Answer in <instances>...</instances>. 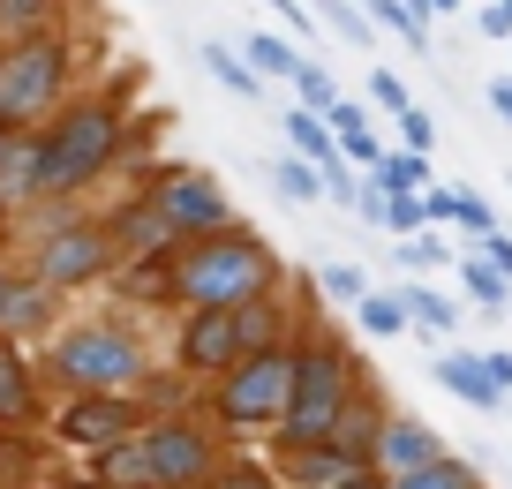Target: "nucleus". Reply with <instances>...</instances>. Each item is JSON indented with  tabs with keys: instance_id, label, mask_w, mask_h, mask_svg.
I'll return each instance as SVG.
<instances>
[{
	"instance_id": "nucleus-46",
	"label": "nucleus",
	"mask_w": 512,
	"mask_h": 489,
	"mask_svg": "<svg viewBox=\"0 0 512 489\" xmlns=\"http://www.w3.org/2000/svg\"><path fill=\"white\" fill-rule=\"evenodd\" d=\"M8 279H16V271H8V264H0V301H8Z\"/></svg>"
},
{
	"instance_id": "nucleus-36",
	"label": "nucleus",
	"mask_w": 512,
	"mask_h": 489,
	"mask_svg": "<svg viewBox=\"0 0 512 489\" xmlns=\"http://www.w3.org/2000/svg\"><path fill=\"white\" fill-rule=\"evenodd\" d=\"M369 98H377L384 113H407V106H415V98H407V83L392 76V68H377V76H369Z\"/></svg>"
},
{
	"instance_id": "nucleus-3",
	"label": "nucleus",
	"mask_w": 512,
	"mask_h": 489,
	"mask_svg": "<svg viewBox=\"0 0 512 489\" xmlns=\"http://www.w3.org/2000/svg\"><path fill=\"white\" fill-rule=\"evenodd\" d=\"M68 38L61 31H31V38H8L0 46V128H46L61 113L68 91Z\"/></svg>"
},
{
	"instance_id": "nucleus-45",
	"label": "nucleus",
	"mask_w": 512,
	"mask_h": 489,
	"mask_svg": "<svg viewBox=\"0 0 512 489\" xmlns=\"http://www.w3.org/2000/svg\"><path fill=\"white\" fill-rule=\"evenodd\" d=\"M8 143H16V128H0V158H8Z\"/></svg>"
},
{
	"instance_id": "nucleus-19",
	"label": "nucleus",
	"mask_w": 512,
	"mask_h": 489,
	"mask_svg": "<svg viewBox=\"0 0 512 489\" xmlns=\"http://www.w3.org/2000/svg\"><path fill=\"white\" fill-rule=\"evenodd\" d=\"M241 61L256 68V83H264V76L294 83V76H302V61H309V53H302V46H287V38H279V31H256V38H249V53H241Z\"/></svg>"
},
{
	"instance_id": "nucleus-17",
	"label": "nucleus",
	"mask_w": 512,
	"mask_h": 489,
	"mask_svg": "<svg viewBox=\"0 0 512 489\" xmlns=\"http://www.w3.org/2000/svg\"><path fill=\"white\" fill-rule=\"evenodd\" d=\"M287 143L302 151V166H317V181H324V174L339 166V143H332V128H324L317 113H302V106L287 113Z\"/></svg>"
},
{
	"instance_id": "nucleus-28",
	"label": "nucleus",
	"mask_w": 512,
	"mask_h": 489,
	"mask_svg": "<svg viewBox=\"0 0 512 489\" xmlns=\"http://www.w3.org/2000/svg\"><path fill=\"white\" fill-rule=\"evenodd\" d=\"M400 309L415 316L422 332H452V301H437L430 286H407V294H400Z\"/></svg>"
},
{
	"instance_id": "nucleus-15",
	"label": "nucleus",
	"mask_w": 512,
	"mask_h": 489,
	"mask_svg": "<svg viewBox=\"0 0 512 489\" xmlns=\"http://www.w3.org/2000/svg\"><path fill=\"white\" fill-rule=\"evenodd\" d=\"M91 489H151V459H144V437L113 444V452H98V474Z\"/></svg>"
},
{
	"instance_id": "nucleus-4",
	"label": "nucleus",
	"mask_w": 512,
	"mask_h": 489,
	"mask_svg": "<svg viewBox=\"0 0 512 489\" xmlns=\"http://www.w3.org/2000/svg\"><path fill=\"white\" fill-rule=\"evenodd\" d=\"M354 399V369L339 347H294V399L287 414H279V437H287V452H317L324 437H332L339 407Z\"/></svg>"
},
{
	"instance_id": "nucleus-13",
	"label": "nucleus",
	"mask_w": 512,
	"mask_h": 489,
	"mask_svg": "<svg viewBox=\"0 0 512 489\" xmlns=\"http://www.w3.org/2000/svg\"><path fill=\"white\" fill-rule=\"evenodd\" d=\"M46 324H53V286L8 279V301H0V332H46Z\"/></svg>"
},
{
	"instance_id": "nucleus-32",
	"label": "nucleus",
	"mask_w": 512,
	"mask_h": 489,
	"mask_svg": "<svg viewBox=\"0 0 512 489\" xmlns=\"http://www.w3.org/2000/svg\"><path fill=\"white\" fill-rule=\"evenodd\" d=\"M460 279H467V294H475L482 309H505V279H497L490 264H460Z\"/></svg>"
},
{
	"instance_id": "nucleus-43",
	"label": "nucleus",
	"mask_w": 512,
	"mask_h": 489,
	"mask_svg": "<svg viewBox=\"0 0 512 489\" xmlns=\"http://www.w3.org/2000/svg\"><path fill=\"white\" fill-rule=\"evenodd\" d=\"M490 106H497V113L512 121V76H505V83H490Z\"/></svg>"
},
{
	"instance_id": "nucleus-2",
	"label": "nucleus",
	"mask_w": 512,
	"mask_h": 489,
	"mask_svg": "<svg viewBox=\"0 0 512 489\" xmlns=\"http://www.w3.org/2000/svg\"><path fill=\"white\" fill-rule=\"evenodd\" d=\"M279 279V256L249 234V226H226V234L181 241L174 249V301L181 309H241V301H264Z\"/></svg>"
},
{
	"instance_id": "nucleus-37",
	"label": "nucleus",
	"mask_w": 512,
	"mask_h": 489,
	"mask_svg": "<svg viewBox=\"0 0 512 489\" xmlns=\"http://www.w3.org/2000/svg\"><path fill=\"white\" fill-rule=\"evenodd\" d=\"M400 136H407V151H415V158H430L437 128H430V113H422V106H407V113H400Z\"/></svg>"
},
{
	"instance_id": "nucleus-1",
	"label": "nucleus",
	"mask_w": 512,
	"mask_h": 489,
	"mask_svg": "<svg viewBox=\"0 0 512 489\" xmlns=\"http://www.w3.org/2000/svg\"><path fill=\"white\" fill-rule=\"evenodd\" d=\"M128 83H113L106 98H76V106H61L46 128H38V196H68V189L98 181L113 158H121V143H128V121H121Z\"/></svg>"
},
{
	"instance_id": "nucleus-26",
	"label": "nucleus",
	"mask_w": 512,
	"mask_h": 489,
	"mask_svg": "<svg viewBox=\"0 0 512 489\" xmlns=\"http://www.w3.org/2000/svg\"><path fill=\"white\" fill-rule=\"evenodd\" d=\"M53 23V0H0V31L8 38H31Z\"/></svg>"
},
{
	"instance_id": "nucleus-44",
	"label": "nucleus",
	"mask_w": 512,
	"mask_h": 489,
	"mask_svg": "<svg viewBox=\"0 0 512 489\" xmlns=\"http://www.w3.org/2000/svg\"><path fill=\"white\" fill-rule=\"evenodd\" d=\"M332 489H384L377 474H347V482H332Z\"/></svg>"
},
{
	"instance_id": "nucleus-20",
	"label": "nucleus",
	"mask_w": 512,
	"mask_h": 489,
	"mask_svg": "<svg viewBox=\"0 0 512 489\" xmlns=\"http://www.w3.org/2000/svg\"><path fill=\"white\" fill-rule=\"evenodd\" d=\"M437 377H445L452 392L467 399V407H497V399H505V392L490 384V369L475 362V354H445V362H437Z\"/></svg>"
},
{
	"instance_id": "nucleus-8",
	"label": "nucleus",
	"mask_w": 512,
	"mask_h": 489,
	"mask_svg": "<svg viewBox=\"0 0 512 489\" xmlns=\"http://www.w3.org/2000/svg\"><path fill=\"white\" fill-rule=\"evenodd\" d=\"M113 264H121V249H113L106 219H68L53 226L46 241H38V286H53V294H68V286H98L113 279Z\"/></svg>"
},
{
	"instance_id": "nucleus-25",
	"label": "nucleus",
	"mask_w": 512,
	"mask_h": 489,
	"mask_svg": "<svg viewBox=\"0 0 512 489\" xmlns=\"http://www.w3.org/2000/svg\"><path fill=\"white\" fill-rule=\"evenodd\" d=\"M23 482H38V444L0 437V489H23Z\"/></svg>"
},
{
	"instance_id": "nucleus-41",
	"label": "nucleus",
	"mask_w": 512,
	"mask_h": 489,
	"mask_svg": "<svg viewBox=\"0 0 512 489\" xmlns=\"http://www.w3.org/2000/svg\"><path fill=\"white\" fill-rule=\"evenodd\" d=\"M264 8H272V16H279V23H287V31H317V23H309V16H302V0H264Z\"/></svg>"
},
{
	"instance_id": "nucleus-10",
	"label": "nucleus",
	"mask_w": 512,
	"mask_h": 489,
	"mask_svg": "<svg viewBox=\"0 0 512 489\" xmlns=\"http://www.w3.org/2000/svg\"><path fill=\"white\" fill-rule=\"evenodd\" d=\"M144 459H151V489H196L211 474V444H204V429H189V422H151Z\"/></svg>"
},
{
	"instance_id": "nucleus-9",
	"label": "nucleus",
	"mask_w": 512,
	"mask_h": 489,
	"mask_svg": "<svg viewBox=\"0 0 512 489\" xmlns=\"http://www.w3.org/2000/svg\"><path fill=\"white\" fill-rule=\"evenodd\" d=\"M128 437H144V407L128 392H76L68 399V414H61V444H76V452H113V444H128Z\"/></svg>"
},
{
	"instance_id": "nucleus-30",
	"label": "nucleus",
	"mask_w": 512,
	"mask_h": 489,
	"mask_svg": "<svg viewBox=\"0 0 512 489\" xmlns=\"http://www.w3.org/2000/svg\"><path fill=\"white\" fill-rule=\"evenodd\" d=\"M384 226H392V234H407V241H415L422 226H430V219H422V196H384Z\"/></svg>"
},
{
	"instance_id": "nucleus-27",
	"label": "nucleus",
	"mask_w": 512,
	"mask_h": 489,
	"mask_svg": "<svg viewBox=\"0 0 512 489\" xmlns=\"http://www.w3.org/2000/svg\"><path fill=\"white\" fill-rule=\"evenodd\" d=\"M294 91H302V113H317V121H324V113L339 106V83L324 76L317 61H302V76H294Z\"/></svg>"
},
{
	"instance_id": "nucleus-12",
	"label": "nucleus",
	"mask_w": 512,
	"mask_h": 489,
	"mask_svg": "<svg viewBox=\"0 0 512 489\" xmlns=\"http://www.w3.org/2000/svg\"><path fill=\"white\" fill-rule=\"evenodd\" d=\"M369 452H377L392 474H415V467H430V459H445V452H437V429H422V422H392Z\"/></svg>"
},
{
	"instance_id": "nucleus-6",
	"label": "nucleus",
	"mask_w": 512,
	"mask_h": 489,
	"mask_svg": "<svg viewBox=\"0 0 512 489\" xmlns=\"http://www.w3.org/2000/svg\"><path fill=\"white\" fill-rule=\"evenodd\" d=\"M287 399H294V347H264V354H241V362L226 369L211 407H219V422L256 429V422H279Z\"/></svg>"
},
{
	"instance_id": "nucleus-14",
	"label": "nucleus",
	"mask_w": 512,
	"mask_h": 489,
	"mask_svg": "<svg viewBox=\"0 0 512 489\" xmlns=\"http://www.w3.org/2000/svg\"><path fill=\"white\" fill-rule=\"evenodd\" d=\"M0 204H38V136H16L8 158H0Z\"/></svg>"
},
{
	"instance_id": "nucleus-35",
	"label": "nucleus",
	"mask_w": 512,
	"mask_h": 489,
	"mask_svg": "<svg viewBox=\"0 0 512 489\" xmlns=\"http://www.w3.org/2000/svg\"><path fill=\"white\" fill-rule=\"evenodd\" d=\"M317 279H324V294H332V301H362V294H369V286H362V271H354V264H324Z\"/></svg>"
},
{
	"instance_id": "nucleus-42",
	"label": "nucleus",
	"mask_w": 512,
	"mask_h": 489,
	"mask_svg": "<svg viewBox=\"0 0 512 489\" xmlns=\"http://www.w3.org/2000/svg\"><path fill=\"white\" fill-rule=\"evenodd\" d=\"M482 31H490V38H512V8H505V0H490V8H482Z\"/></svg>"
},
{
	"instance_id": "nucleus-5",
	"label": "nucleus",
	"mask_w": 512,
	"mask_h": 489,
	"mask_svg": "<svg viewBox=\"0 0 512 489\" xmlns=\"http://www.w3.org/2000/svg\"><path fill=\"white\" fill-rule=\"evenodd\" d=\"M53 369H61V384H76V392H128V384L144 377V339L128 332V324H68L61 339H53Z\"/></svg>"
},
{
	"instance_id": "nucleus-29",
	"label": "nucleus",
	"mask_w": 512,
	"mask_h": 489,
	"mask_svg": "<svg viewBox=\"0 0 512 489\" xmlns=\"http://www.w3.org/2000/svg\"><path fill=\"white\" fill-rule=\"evenodd\" d=\"M196 489H279V482H272L264 467H211Z\"/></svg>"
},
{
	"instance_id": "nucleus-39",
	"label": "nucleus",
	"mask_w": 512,
	"mask_h": 489,
	"mask_svg": "<svg viewBox=\"0 0 512 489\" xmlns=\"http://www.w3.org/2000/svg\"><path fill=\"white\" fill-rule=\"evenodd\" d=\"M482 264H490L497 279L512 286V241H505V234H482Z\"/></svg>"
},
{
	"instance_id": "nucleus-40",
	"label": "nucleus",
	"mask_w": 512,
	"mask_h": 489,
	"mask_svg": "<svg viewBox=\"0 0 512 489\" xmlns=\"http://www.w3.org/2000/svg\"><path fill=\"white\" fill-rule=\"evenodd\" d=\"M400 264H452V256H445V241H407V249H400Z\"/></svg>"
},
{
	"instance_id": "nucleus-16",
	"label": "nucleus",
	"mask_w": 512,
	"mask_h": 489,
	"mask_svg": "<svg viewBox=\"0 0 512 489\" xmlns=\"http://www.w3.org/2000/svg\"><path fill=\"white\" fill-rule=\"evenodd\" d=\"M38 407V384H31V362H23L8 339H0V422H23Z\"/></svg>"
},
{
	"instance_id": "nucleus-38",
	"label": "nucleus",
	"mask_w": 512,
	"mask_h": 489,
	"mask_svg": "<svg viewBox=\"0 0 512 489\" xmlns=\"http://www.w3.org/2000/svg\"><path fill=\"white\" fill-rule=\"evenodd\" d=\"M339 151H347L354 166H377V158H384V143L369 136V128H354V136H339Z\"/></svg>"
},
{
	"instance_id": "nucleus-24",
	"label": "nucleus",
	"mask_w": 512,
	"mask_h": 489,
	"mask_svg": "<svg viewBox=\"0 0 512 489\" xmlns=\"http://www.w3.org/2000/svg\"><path fill=\"white\" fill-rule=\"evenodd\" d=\"M392 489H475V474L460 467V459H430V467H415V474H400Z\"/></svg>"
},
{
	"instance_id": "nucleus-34",
	"label": "nucleus",
	"mask_w": 512,
	"mask_h": 489,
	"mask_svg": "<svg viewBox=\"0 0 512 489\" xmlns=\"http://www.w3.org/2000/svg\"><path fill=\"white\" fill-rule=\"evenodd\" d=\"M324 23H332L347 46H369V23H362V8H347V0H324Z\"/></svg>"
},
{
	"instance_id": "nucleus-21",
	"label": "nucleus",
	"mask_w": 512,
	"mask_h": 489,
	"mask_svg": "<svg viewBox=\"0 0 512 489\" xmlns=\"http://www.w3.org/2000/svg\"><path fill=\"white\" fill-rule=\"evenodd\" d=\"M369 174H377V189H384V196H422V181H430V166H422L415 151H400V158H377Z\"/></svg>"
},
{
	"instance_id": "nucleus-23",
	"label": "nucleus",
	"mask_w": 512,
	"mask_h": 489,
	"mask_svg": "<svg viewBox=\"0 0 512 489\" xmlns=\"http://www.w3.org/2000/svg\"><path fill=\"white\" fill-rule=\"evenodd\" d=\"M354 316H362V332H369V339H392V332H407V309H400V294H362V301H354Z\"/></svg>"
},
{
	"instance_id": "nucleus-22",
	"label": "nucleus",
	"mask_w": 512,
	"mask_h": 489,
	"mask_svg": "<svg viewBox=\"0 0 512 489\" xmlns=\"http://www.w3.org/2000/svg\"><path fill=\"white\" fill-rule=\"evenodd\" d=\"M264 174H272V189H279V196H294V204H317V196H324L317 166H302V158H272Z\"/></svg>"
},
{
	"instance_id": "nucleus-31",
	"label": "nucleus",
	"mask_w": 512,
	"mask_h": 489,
	"mask_svg": "<svg viewBox=\"0 0 512 489\" xmlns=\"http://www.w3.org/2000/svg\"><path fill=\"white\" fill-rule=\"evenodd\" d=\"M452 219L467 226V234H497V219H490V204H482L475 189H452Z\"/></svg>"
},
{
	"instance_id": "nucleus-47",
	"label": "nucleus",
	"mask_w": 512,
	"mask_h": 489,
	"mask_svg": "<svg viewBox=\"0 0 512 489\" xmlns=\"http://www.w3.org/2000/svg\"><path fill=\"white\" fill-rule=\"evenodd\" d=\"M8 219H16V211H8V204H0V234H8Z\"/></svg>"
},
{
	"instance_id": "nucleus-7",
	"label": "nucleus",
	"mask_w": 512,
	"mask_h": 489,
	"mask_svg": "<svg viewBox=\"0 0 512 489\" xmlns=\"http://www.w3.org/2000/svg\"><path fill=\"white\" fill-rule=\"evenodd\" d=\"M151 211L166 219L174 241H204V234H226V226H234V196H226L219 174H204V166H159V174H151Z\"/></svg>"
},
{
	"instance_id": "nucleus-18",
	"label": "nucleus",
	"mask_w": 512,
	"mask_h": 489,
	"mask_svg": "<svg viewBox=\"0 0 512 489\" xmlns=\"http://www.w3.org/2000/svg\"><path fill=\"white\" fill-rule=\"evenodd\" d=\"M196 53H204V68H211V83H219V91H226V98H264V83H256V68H249V61H241V53H234V46H219V38H204V46H196Z\"/></svg>"
},
{
	"instance_id": "nucleus-11",
	"label": "nucleus",
	"mask_w": 512,
	"mask_h": 489,
	"mask_svg": "<svg viewBox=\"0 0 512 489\" xmlns=\"http://www.w3.org/2000/svg\"><path fill=\"white\" fill-rule=\"evenodd\" d=\"M234 362H241V324H234V309H189V324H181V369L226 377Z\"/></svg>"
},
{
	"instance_id": "nucleus-33",
	"label": "nucleus",
	"mask_w": 512,
	"mask_h": 489,
	"mask_svg": "<svg viewBox=\"0 0 512 489\" xmlns=\"http://www.w3.org/2000/svg\"><path fill=\"white\" fill-rule=\"evenodd\" d=\"M369 16H377V23H392V31H400V38H407V46H430V31H422V23H415V16H407L400 0H369Z\"/></svg>"
}]
</instances>
